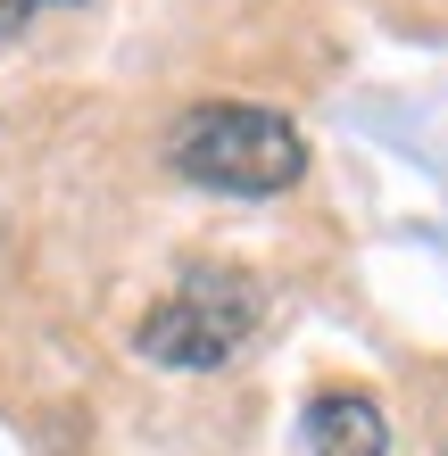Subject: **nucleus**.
Listing matches in <instances>:
<instances>
[{
	"mask_svg": "<svg viewBox=\"0 0 448 456\" xmlns=\"http://www.w3.org/2000/svg\"><path fill=\"white\" fill-rule=\"evenodd\" d=\"M249 332H257V282L216 265V274H191L183 290H167V299L142 315L134 348H142L150 365H191V373H208V365H224Z\"/></svg>",
	"mask_w": 448,
	"mask_h": 456,
	"instance_id": "f03ea898",
	"label": "nucleus"
},
{
	"mask_svg": "<svg viewBox=\"0 0 448 456\" xmlns=\"http://www.w3.org/2000/svg\"><path fill=\"white\" fill-rule=\"evenodd\" d=\"M175 175H191L200 191H241V200H266V191H291L307 175V142L291 117L274 109H249V100H208L175 125Z\"/></svg>",
	"mask_w": 448,
	"mask_h": 456,
	"instance_id": "f257e3e1",
	"label": "nucleus"
},
{
	"mask_svg": "<svg viewBox=\"0 0 448 456\" xmlns=\"http://www.w3.org/2000/svg\"><path fill=\"white\" fill-rule=\"evenodd\" d=\"M34 9H59V0H0V34H17V25L34 17Z\"/></svg>",
	"mask_w": 448,
	"mask_h": 456,
	"instance_id": "20e7f679",
	"label": "nucleus"
},
{
	"mask_svg": "<svg viewBox=\"0 0 448 456\" xmlns=\"http://www.w3.org/2000/svg\"><path fill=\"white\" fill-rule=\"evenodd\" d=\"M390 448V423L365 390H324L307 407V456H382Z\"/></svg>",
	"mask_w": 448,
	"mask_h": 456,
	"instance_id": "7ed1b4c3",
	"label": "nucleus"
}]
</instances>
